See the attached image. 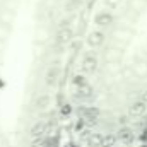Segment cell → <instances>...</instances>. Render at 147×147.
Masks as SVG:
<instances>
[{
	"mask_svg": "<svg viewBox=\"0 0 147 147\" xmlns=\"http://www.w3.org/2000/svg\"><path fill=\"white\" fill-rule=\"evenodd\" d=\"M72 41H74V31H72V28L57 29V33H55V43H57V45L69 46Z\"/></svg>",
	"mask_w": 147,
	"mask_h": 147,
	"instance_id": "obj_2",
	"label": "cell"
},
{
	"mask_svg": "<svg viewBox=\"0 0 147 147\" xmlns=\"http://www.w3.org/2000/svg\"><path fill=\"white\" fill-rule=\"evenodd\" d=\"M77 135H79V139H80V140H84V142H86V140L92 135V130H91V128H84V130H82L80 134H77Z\"/></svg>",
	"mask_w": 147,
	"mask_h": 147,
	"instance_id": "obj_16",
	"label": "cell"
},
{
	"mask_svg": "<svg viewBox=\"0 0 147 147\" xmlns=\"http://www.w3.org/2000/svg\"><path fill=\"white\" fill-rule=\"evenodd\" d=\"M118 142L116 134H105L103 135V147H115Z\"/></svg>",
	"mask_w": 147,
	"mask_h": 147,
	"instance_id": "obj_12",
	"label": "cell"
},
{
	"mask_svg": "<svg viewBox=\"0 0 147 147\" xmlns=\"http://www.w3.org/2000/svg\"><path fill=\"white\" fill-rule=\"evenodd\" d=\"M86 146L87 147H103V134H94L86 140Z\"/></svg>",
	"mask_w": 147,
	"mask_h": 147,
	"instance_id": "obj_11",
	"label": "cell"
},
{
	"mask_svg": "<svg viewBox=\"0 0 147 147\" xmlns=\"http://www.w3.org/2000/svg\"><path fill=\"white\" fill-rule=\"evenodd\" d=\"M79 46H82V43H80L79 39H75V41H72V43H70V48H72V51H77V50H79Z\"/></svg>",
	"mask_w": 147,
	"mask_h": 147,
	"instance_id": "obj_18",
	"label": "cell"
},
{
	"mask_svg": "<svg viewBox=\"0 0 147 147\" xmlns=\"http://www.w3.org/2000/svg\"><path fill=\"white\" fill-rule=\"evenodd\" d=\"M84 128H87V121H86V118L79 116L75 120V123H74V134H80Z\"/></svg>",
	"mask_w": 147,
	"mask_h": 147,
	"instance_id": "obj_15",
	"label": "cell"
},
{
	"mask_svg": "<svg viewBox=\"0 0 147 147\" xmlns=\"http://www.w3.org/2000/svg\"><path fill=\"white\" fill-rule=\"evenodd\" d=\"M140 101H144V103H147V91H144V92L140 94Z\"/></svg>",
	"mask_w": 147,
	"mask_h": 147,
	"instance_id": "obj_19",
	"label": "cell"
},
{
	"mask_svg": "<svg viewBox=\"0 0 147 147\" xmlns=\"http://www.w3.org/2000/svg\"><path fill=\"white\" fill-rule=\"evenodd\" d=\"M80 70L82 74L89 75V74H94L98 70V58L94 55H86L80 62Z\"/></svg>",
	"mask_w": 147,
	"mask_h": 147,
	"instance_id": "obj_4",
	"label": "cell"
},
{
	"mask_svg": "<svg viewBox=\"0 0 147 147\" xmlns=\"http://www.w3.org/2000/svg\"><path fill=\"white\" fill-rule=\"evenodd\" d=\"M51 105H53V99H51V96L50 94H39L36 99H34V108L39 111H46L51 108Z\"/></svg>",
	"mask_w": 147,
	"mask_h": 147,
	"instance_id": "obj_9",
	"label": "cell"
},
{
	"mask_svg": "<svg viewBox=\"0 0 147 147\" xmlns=\"http://www.w3.org/2000/svg\"><path fill=\"white\" fill-rule=\"evenodd\" d=\"M140 140H144V142H147V132H144V134L140 135Z\"/></svg>",
	"mask_w": 147,
	"mask_h": 147,
	"instance_id": "obj_20",
	"label": "cell"
},
{
	"mask_svg": "<svg viewBox=\"0 0 147 147\" xmlns=\"http://www.w3.org/2000/svg\"><path fill=\"white\" fill-rule=\"evenodd\" d=\"M70 82H72L74 87H80V86H86L87 84V77H86V74H75Z\"/></svg>",
	"mask_w": 147,
	"mask_h": 147,
	"instance_id": "obj_13",
	"label": "cell"
},
{
	"mask_svg": "<svg viewBox=\"0 0 147 147\" xmlns=\"http://www.w3.org/2000/svg\"><path fill=\"white\" fill-rule=\"evenodd\" d=\"M113 21H115V17L108 10H101V12H98L94 16V24L98 28H110L111 24H113Z\"/></svg>",
	"mask_w": 147,
	"mask_h": 147,
	"instance_id": "obj_5",
	"label": "cell"
},
{
	"mask_svg": "<svg viewBox=\"0 0 147 147\" xmlns=\"http://www.w3.org/2000/svg\"><path fill=\"white\" fill-rule=\"evenodd\" d=\"M105 33L103 31H91L87 38H86V41H87V45L91 46V48H99V46H103L105 45Z\"/></svg>",
	"mask_w": 147,
	"mask_h": 147,
	"instance_id": "obj_6",
	"label": "cell"
},
{
	"mask_svg": "<svg viewBox=\"0 0 147 147\" xmlns=\"http://www.w3.org/2000/svg\"><path fill=\"white\" fill-rule=\"evenodd\" d=\"M58 82H60V67L58 65L48 67V70L45 74V84L48 87H55V86H58Z\"/></svg>",
	"mask_w": 147,
	"mask_h": 147,
	"instance_id": "obj_3",
	"label": "cell"
},
{
	"mask_svg": "<svg viewBox=\"0 0 147 147\" xmlns=\"http://www.w3.org/2000/svg\"><path fill=\"white\" fill-rule=\"evenodd\" d=\"M116 137H118V142L130 144V142H134V139H135V132H134L130 127L123 125L121 128H118V132H116Z\"/></svg>",
	"mask_w": 147,
	"mask_h": 147,
	"instance_id": "obj_8",
	"label": "cell"
},
{
	"mask_svg": "<svg viewBox=\"0 0 147 147\" xmlns=\"http://www.w3.org/2000/svg\"><path fill=\"white\" fill-rule=\"evenodd\" d=\"M58 108H60V115H62L63 118H70V116L74 115V106L70 105V103H67V101H65L63 105H60Z\"/></svg>",
	"mask_w": 147,
	"mask_h": 147,
	"instance_id": "obj_14",
	"label": "cell"
},
{
	"mask_svg": "<svg viewBox=\"0 0 147 147\" xmlns=\"http://www.w3.org/2000/svg\"><path fill=\"white\" fill-rule=\"evenodd\" d=\"M105 3H106L108 9H116V7L121 3V0H105Z\"/></svg>",
	"mask_w": 147,
	"mask_h": 147,
	"instance_id": "obj_17",
	"label": "cell"
},
{
	"mask_svg": "<svg viewBox=\"0 0 147 147\" xmlns=\"http://www.w3.org/2000/svg\"><path fill=\"white\" fill-rule=\"evenodd\" d=\"M94 96V87L87 82L86 86H80V87H75V92H74V98L75 99H80V101H86V99H91Z\"/></svg>",
	"mask_w": 147,
	"mask_h": 147,
	"instance_id": "obj_7",
	"label": "cell"
},
{
	"mask_svg": "<svg viewBox=\"0 0 147 147\" xmlns=\"http://www.w3.org/2000/svg\"><path fill=\"white\" fill-rule=\"evenodd\" d=\"M50 128H51V123H48V121H45V120H38L33 123V127H31V130H29V135H31V139L34 140V139H46V134L50 132Z\"/></svg>",
	"mask_w": 147,
	"mask_h": 147,
	"instance_id": "obj_1",
	"label": "cell"
},
{
	"mask_svg": "<svg viewBox=\"0 0 147 147\" xmlns=\"http://www.w3.org/2000/svg\"><path fill=\"white\" fill-rule=\"evenodd\" d=\"M2 86H3V82H2V80H0V87H2Z\"/></svg>",
	"mask_w": 147,
	"mask_h": 147,
	"instance_id": "obj_21",
	"label": "cell"
},
{
	"mask_svg": "<svg viewBox=\"0 0 147 147\" xmlns=\"http://www.w3.org/2000/svg\"><path fill=\"white\" fill-rule=\"evenodd\" d=\"M147 113V103H144V101H134L132 105H130V108H128V115L130 116H144Z\"/></svg>",
	"mask_w": 147,
	"mask_h": 147,
	"instance_id": "obj_10",
	"label": "cell"
}]
</instances>
